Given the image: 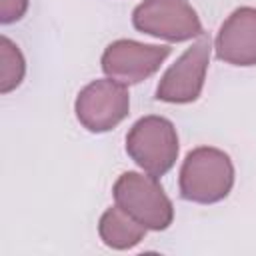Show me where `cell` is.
Here are the masks:
<instances>
[{
  "mask_svg": "<svg viewBox=\"0 0 256 256\" xmlns=\"http://www.w3.org/2000/svg\"><path fill=\"white\" fill-rule=\"evenodd\" d=\"M234 178V164L224 150L198 146L186 154L180 166V196L196 204H216L232 192Z\"/></svg>",
  "mask_w": 256,
  "mask_h": 256,
  "instance_id": "cell-1",
  "label": "cell"
},
{
  "mask_svg": "<svg viewBox=\"0 0 256 256\" xmlns=\"http://www.w3.org/2000/svg\"><path fill=\"white\" fill-rule=\"evenodd\" d=\"M178 132L176 126L156 114L142 116L126 134V152L146 174L160 178L172 170L178 160Z\"/></svg>",
  "mask_w": 256,
  "mask_h": 256,
  "instance_id": "cell-2",
  "label": "cell"
},
{
  "mask_svg": "<svg viewBox=\"0 0 256 256\" xmlns=\"http://www.w3.org/2000/svg\"><path fill=\"white\" fill-rule=\"evenodd\" d=\"M114 202L148 230H166L174 220V206L158 178L140 172H122L112 186Z\"/></svg>",
  "mask_w": 256,
  "mask_h": 256,
  "instance_id": "cell-3",
  "label": "cell"
},
{
  "mask_svg": "<svg viewBox=\"0 0 256 256\" xmlns=\"http://www.w3.org/2000/svg\"><path fill=\"white\" fill-rule=\"evenodd\" d=\"M132 26L168 42H186L204 34L198 12L186 0H142L132 12Z\"/></svg>",
  "mask_w": 256,
  "mask_h": 256,
  "instance_id": "cell-4",
  "label": "cell"
},
{
  "mask_svg": "<svg viewBox=\"0 0 256 256\" xmlns=\"http://www.w3.org/2000/svg\"><path fill=\"white\" fill-rule=\"evenodd\" d=\"M74 112L78 122L94 134L108 132L116 128L130 112V92L126 84L112 80V78H100L90 84H86L76 100H74Z\"/></svg>",
  "mask_w": 256,
  "mask_h": 256,
  "instance_id": "cell-5",
  "label": "cell"
},
{
  "mask_svg": "<svg viewBox=\"0 0 256 256\" xmlns=\"http://www.w3.org/2000/svg\"><path fill=\"white\" fill-rule=\"evenodd\" d=\"M210 52H212V42L208 36L202 34L162 74L156 86V100L168 104H190L198 100L204 88L206 70L210 64Z\"/></svg>",
  "mask_w": 256,
  "mask_h": 256,
  "instance_id": "cell-6",
  "label": "cell"
},
{
  "mask_svg": "<svg viewBox=\"0 0 256 256\" xmlns=\"http://www.w3.org/2000/svg\"><path fill=\"white\" fill-rule=\"evenodd\" d=\"M170 52H172L170 46L144 44L138 40L120 38L106 46L100 64H102V72L108 78L130 86L156 74L162 62L170 56Z\"/></svg>",
  "mask_w": 256,
  "mask_h": 256,
  "instance_id": "cell-7",
  "label": "cell"
},
{
  "mask_svg": "<svg viewBox=\"0 0 256 256\" xmlns=\"http://www.w3.org/2000/svg\"><path fill=\"white\" fill-rule=\"evenodd\" d=\"M216 58L232 66H256V8H236L220 26L214 40Z\"/></svg>",
  "mask_w": 256,
  "mask_h": 256,
  "instance_id": "cell-8",
  "label": "cell"
},
{
  "mask_svg": "<svg viewBox=\"0 0 256 256\" xmlns=\"http://www.w3.org/2000/svg\"><path fill=\"white\" fill-rule=\"evenodd\" d=\"M146 232L148 228L142 226L138 220H134L118 204L104 210V214L98 220L100 240L112 250H130L138 246L144 240Z\"/></svg>",
  "mask_w": 256,
  "mask_h": 256,
  "instance_id": "cell-9",
  "label": "cell"
},
{
  "mask_svg": "<svg viewBox=\"0 0 256 256\" xmlns=\"http://www.w3.org/2000/svg\"><path fill=\"white\" fill-rule=\"evenodd\" d=\"M26 74V60L20 48L8 38L0 36V92L8 94L16 90Z\"/></svg>",
  "mask_w": 256,
  "mask_h": 256,
  "instance_id": "cell-10",
  "label": "cell"
},
{
  "mask_svg": "<svg viewBox=\"0 0 256 256\" xmlns=\"http://www.w3.org/2000/svg\"><path fill=\"white\" fill-rule=\"evenodd\" d=\"M28 4L30 0H0V22L2 24L18 22L26 14Z\"/></svg>",
  "mask_w": 256,
  "mask_h": 256,
  "instance_id": "cell-11",
  "label": "cell"
}]
</instances>
